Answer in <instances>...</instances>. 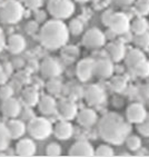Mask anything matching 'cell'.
Instances as JSON below:
<instances>
[{
    "instance_id": "1",
    "label": "cell",
    "mask_w": 149,
    "mask_h": 157,
    "mask_svg": "<svg viewBox=\"0 0 149 157\" xmlns=\"http://www.w3.org/2000/svg\"><path fill=\"white\" fill-rule=\"evenodd\" d=\"M98 132L105 142L121 145L131 132L129 123L116 113H109L98 121Z\"/></svg>"
},
{
    "instance_id": "2",
    "label": "cell",
    "mask_w": 149,
    "mask_h": 157,
    "mask_svg": "<svg viewBox=\"0 0 149 157\" xmlns=\"http://www.w3.org/2000/svg\"><path fill=\"white\" fill-rule=\"evenodd\" d=\"M39 40L41 45L49 50L59 49L69 40V29L59 19L49 20L41 27Z\"/></svg>"
},
{
    "instance_id": "3",
    "label": "cell",
    "mask_w": 149,
    "mask_h": 157,
    "mask_svg": "<svg viewBox=\"0 0 149 157\" xmlns=\"http://www.w3.org/2000/svg\"><path fill=\"white\" fill-rule=\"evenodd\" d=\"M24 9L17 0H6L0 6V22L6 25L17 24L24 17Z\"/></svg>"
},
{
    "instance_id": "4",
    "label": "cell",
    "mask_w": 149,
    "mask_h": 157,
    "mask_svg": "<svg viewBox=\"0 0 149 157\" xmlns=\"http://www.w3.org/2000/svg\"><path fill=\"white\" fill-rule=\"evenodd\" d=\"M48 12L56 19H66L75 12V5L71 0H49Z\"/></svg>"
},
{
    "instance_id": "5",
    "label": "cell",
    "mask_w": 149,
    "mask_h": 157,
    "mask_svg": "<svg viewBox=\"0 0 149 157\" xmlns=\"http://www.w3.org/2000/svg\"><path fill=\"white\" fill-rule=\"evenodd\" d=\"M28 132L36 139L48 138L54 132L51 123L43 117H36L28 125Z\"/></svg>"
},
{
    "instance_id": "6",
    "label": "cell",
    "mask_w": 149,
    "mask_h": 157,
    "mask_svg": "<svg viewBox=\"0 0 149 157\" xmlns=\"http://www.w3.org/2000/svg\"><path fill=\"white\" fill-rule=\"evenodd\" d=\"M82 44L87 48H100L106 44V37L98 28H92L82 36Z\"/></svg>"
},
{
    "instance_id": "7",
    "label": "cell",
    "mask_w": 149,
    "mask_h": 157,
    "mask_svg": "<svg viewBox=\"0 0 149 157\" xmlns=\"http://www.w3.org/2000/svg\"><path fill=\"white\" fill-rule=\"evenodd\" d=\"M108 27H110V29L115 33L121 35V33H126L130 29V22H129V19L125 13L115 12L111 17V20H110Z\"/></svg>"
},
{
    "instance_id": "8",
    "label": "cell",
    "mask_w": 149,
    "mask_h": 157,
    "mask_svg": "<svg viewBox=\"0 0 149 157\" xmlns=\"http://www.w3.org/2000/svg\"><path fill=\"white\" fill-rule=\"evenodd\" d=\"M84 96H85L86 101L90 106L100 105L106 99L105 91L99 86H97V85H90V86H88L87 89L85 90Z\"/></svg>"
},
{
    "instance_id": "9",
    "label": "cell",
    "mask_w": 149,
    "mask_h": 157,
    "mask_svg": "<svg viewBox=\"0 0 149 157\" xmlns=\"http://www.w3.org/2000/svg\"><path fill=\"white\" fill-rule=\"evenodd\" d=\"M147 115L148 114H147L145 107L138 103L129 105L126 110V118L129 123H132V124H139L143 121L146 119Z\"/></svg>"
},
{
    "instance_id": "10",
    "label": "cell",
    "mask_w": 149,
    "mask_h": 157,
    "mask_svg": "<svg viewBox=\"0 0 149 157\" xmlns=\"http://www.w3.org/2000/svg\"><path fill=\"white\" fill-rule=\"evenodd\" d=\"M94 67H95V60L91 58H85L78 63L76 68L77 77L80 82H88L94 75Z\"/></svg>"
},
{
    "instance_id": "11",
    "label": "cell",
    "mask_w": 149,
    "mask_h": 157,
    "mask_svg": "<svg viewBox=\"0 0 149 157\" xmlns=\"http://www.w3.org/2000/svg\"><path fill=\"white\" fill-rule=\"evenodd\" d=\"M40 70H41L43 76L46 78H56L62 71L60 63L55 59H52V58H46L41 63Z\"/></svg>"
},
{
    "instance_id": "12",
    "label": "cell",
    "mask_w": 149,
    "mask_h": 157,
    "mask_svg": "<svg viewBox=\"0 0 149 157\" xmlns=\"http://www.w3.org/2000/svg\"><path fill=\"white\" fill-rule=\"evenodd\" d=\"M69 156L91 157L95 156V149L92 145L87 140H80L75 143L69 149Z\"/></svg>"
},
{
    "instance_id": "13",
    "label": "cell",
    "mask_w": 149,
    "mask_h": 157,
    "mask_svg": "<svg viewBox=\"0 0 149 157\" xmlns=\"http://www.w3.org/2000/svg\"><path fill=\"white\" fill-rule=\"evenodd\" d=\"M114 73V63L107 58L95 60L94 75L99 78H109Z\"/></svg>"
},
{
    "instance_id": "14",
    "label": "cell",
    "mask_w": 149,
    "mask_h": 157,
    "mask_svg": "<svg viewBox=\"0 0 149 157\" xmlns=\"http://www.w3.org/2000/svg\"><path fill=\"white\" fill-rule=\"evenodd\" d=\"M21 107L20 104L17 99L15 98H8V99L2 100L1 104V112H2L3 116H6L8 118H15L20 114Z\"/></svg>"
},
{
    "instance_id": "15",
    "label": "cell",
    "mask_w": 149,
    "mask_h": 157,
    "mask_svg": "<svg viewBox=\"0 0 149 157\" xmlns=\"http://www.w3.org/2000/svg\"><path fill=\"white\" fill-rule=\"evenodd\" d=\"M98 121L97 113L90 108H84L77 114V121L78 124L84 127H91Z\"/></svg>"
},
{
    "instance_id": "16",
    "label": "cell",
    "mask_w": 149,
    "mask_h": 157,
    "mask_svg": "<svg viewBox=\"0 0 149 157\" xmlns=\"http://www.w3.org/2000/svg\"><path fill=\"white\" fill-rule=\"evenodd\" d=\"M73 127L70 124L69 121H58L57 124L54 127V134L58 139L65 140V139H69L73 136Z\"/></svg>"
},
{
    "instance_id": "17",
    "label": "cell",
    "mask_w": 149,
    "mask_h": 157,
    "mask_svg": "<svg viewBox=\"0 0 149 157\" xmlns=\"http://www.w3.org/2000/svg\"><path fill=\"white\" fill-rule=\"evenodd\" d=\"M16 153H17V155L22 157L34 156L36 154V145L31 139H21L16 145Z\"/></svg>"
},
{
    "instance_id": "18",
    "label": "cell",
    "mask_w": 149,
    "mask_h": 157,
    "mask_svg": "<svg viewBox=\"0 0 149 157\" xmlns=\"http://www.w3.org/2000/svg\"><path fill=\"white\" fill-rule=\"evenodd\" d=\"M58 109L60 115L66 119V121H71L75 117H77L78 114V109H77V105L71 100H64L60 101L58 105Z\"/></svg>"
},
{
    "instance_id": "19",
    "label": "cell",
    "mask_w": 149,
    "mask_h": 157,
    "mask_svg": "<svg viewBox=\"0 0 149 157\" xmlns=\"http://www.w3.org/2000/svg\"><path fill=\"white\" fill-rule=\"evenodd\" d=\"M38 108H39V112L43 115H51L57 109V103L55 98H52L51 96L43 95L41 96V98H39Z\"/></svg>"
},
{
    "instance_id": "20",
    "label": "cell",
    "mask_w": 149,
    "mask_h": 157,
    "mask_svg": "<svg viewBox=\"0 0 149 157\" xmlns=\"http://www.w3.org/2000/svg\"><path fill=\"white\" fill-rule=\"evenodd\" d=\"M7 46H8V49L11 54H19L26 48V40L21 35L15 33L8 38Z\"/></svg>"
},
{
    "instance_id": "21",
    "label": "cell",
    "mask_w": 149,
    "mask_h": 157,
    "mask_svg": "<svg viewBox=\"0 0 149 157\" xmlns=\"http://www.w3.org/2000/svg\"><path fill=\"white\" fill-rule=\"evenodd\" d=\"M145 60H146V56L139 49H131L126 56V65L131 69L137 66L138 63H143Z\"/></svg>"
},
{
    "instance_id": "22",
    "label": "cell",
    "mask_w": 149,
    "mask_h": 157,
    "mask_svg": "<svg viewBox=\"0 0 149 157\" xmlns=\"http://www.w3.org/2000/svg\"><path fill=\"white\" fill-rule=\"evenodd\" d=\"M7 126H8L12 139L20 138L26 133V125L24 124V121H18V119H11Z\"/></svg>"
},
{
    "instance_id": "23",
    "label": "cell",
    "mask_w": 149,
    "mask_h": 157,
    "mask_svg": "<svg viewBox=\"0 0 149 157\" xmlns=\"http://www.w3.org/2000/svg\"><path fill=\"white\" fill-rule=\"evenodd\" d=\"M108 52L114 61H120L126 56V48L122 42H113L108 46Z\"/></svg>"
},
{
    "instance_id": "24",
    "label": "cell",
    "mask_w": 149,
    "mask_h": 157,
    "mask_svg": "<svg viewBox=\"0 0 149 157\" xmlns=\"http://www.w3.org/2000/svg\"><path fill=\"white\" fill-rule=\"evenodd\" d=\"M22 99L28 106H36L39 101V94L35 87H27L22 91Z\"/></svg>"
},
{
    "instance_id": "25",
    "label": "cell",
    "mask_w": 149,
    "mask_h": 157,
    "mask_svg": "<svg viewBox=\"0 0 149 157\" xmlns=\"http://www.w3.org/2000/svg\"><path fill=\"white\" fill-rule=\"evenodd\" d=\"M11 139L12 138L8 129V126L5 124H0V151H6Z\"/></svg>"
},
{
    "instance_id": "26",
    "label": "cell",
    "mask_w": 149,
    "mask_h": 157,
    "mask_svg": "<svg viewBox=\"0 0 149 157\" xmlns=\"http://www.w3.org/2000/svg\"><path fill=\"white\" fill-rule=\"evenodd\" d=\"M130 28L136 35H140V33H143L147 31L148 22L145 18H137L132 21V24L130 25Z\"/></svg>"
},
{
    "instance_id": "27",
    "label": "cell",
    "mask_w": 149,
    "mask_h": 157,
    "mask_svg": "<svg viewBox=\"0 0 149 157\" xmlns=\"http://www.w3.org/2000/svg\"><path fill=\"white\" fill-rule=\"evenodd\" d=\"M126 145L130 151H138L141 147V139L137 135H128V137L126 138Z\"/></svg>"
},
{
    "instance_id": "28",
    "label": "cell",
    "mask_w": 149,
    "mask_h": 157,
    "mask_svg": "<svg viewBox=\"0 0 149 157\" xmlns=\"http://www.w3.org/2000/svg\"><path fill=\"white\" fill-rule=\"evenodd\" d=\"M126 86H127V80L122 76H117V77L113 78V80H111V87L117 93H120V91L124 90Z\"/></svg>"
},
{
    "instance_id": "29",
    "label": "cell",
    "mask_w": 149,
    "mask_h": 157,
    "mask_svg": "<svg viewBox=\"0 0 149 157\" xmlns=\"http://www.w3.org/2000/svg\"><path fill=\"white\" fill-rule=\"evenodd\" d=\"M46 88L48 93L52 95H57L60 93L61 88H62V85L59 80L55 78H50V80H48V82L46 84Z\"/></svg>"
},
{
    "instance_id": "30",
    "label": "cell",
    "mask_w": 149,
    "mask_h": 157,
    "mask_svg": "<svg viewBox=\"0 0 149 157\" xmlns=\"http://www.w3.org/2000/svg\"><path fill=\"white\" fill-rule=\"evenodd\" d=\"M134 42L140 48H149V33H143L140 35H136L134 38Z\"/></svg>"
},
{
    "instance_id": "31",
    "label": "cell",
    "mask_w": 149,
    "mask_h": 157,
    "mask_svg": "<svg viewBox=\"0 0 149 157\" xmlns=\"http://www.w3.org/2000/svg\"><path fill=\"white\" fill-rule=\"evenodd\" d=\"M132 70L139 77H147V76H149V61L145 60L143 63H138L137 66L132 68Z\"/></svg>"
},
{
    "instance_id": "32",
    "label": "cell",
    "mask_w": 149,
    "mask_h": 157,
    "mask_svg": "<svg viewBox=\"0 0 149 157\" xmlns=\"http://www.w3.org/2000/svg\"><path fill=\"white\" fill-rule=\"evenodd\" d=\"M95 156L98 157H110L114 156V149L109 145H100L95 149Z\"/></svg>"
},
{
    "instance_id": "33",
    "label": "cell",
    "mask_w": 149,
    "mask_h": 157,
    "mask_svg": "<svg viewBox=\"0 0 149 157\" xmlns=\"http://www.w3.org/2000/svg\"><path fill=\"white\" fill-rule=\"evenodd\" d=\"M136 11L140 16L149 15V0H137V2H136Z\"/></svg>"
},
{
    "instance_id": "34",
    "label": "cell",
    "mask_w": 149,
    "mask_h": 157,
    "mask_svg": "<svg viewBox=\"0 0 149 157\" xmlns=\"http://www.w3.org/2000/svg\"><path fill=\"white\" fill-rule=\"evenodd\" d=\"M69 31L73 35H80L82 33V29H84V25L80 20L78 19H73L70 21L69 27H68Z\"/></svg>"
},
{
    "instance_id": "35",
    "label": "cell",
    "mask_w": 149,
    "mask_h": 157,
    "mask_svg": "<svg viewBox=\"0 0 149 157\" xmlns=\"http://www.w3.org/2000/svg\"><path fill=\"white\" fill-rule=\"evenodd\" d=\"M46 155L47 156H59L61 155V147L57 143H50L46 147Z\"/></svg>"
},
{
    "instance_id": "36",
    "label": "cell",
    "mask_w": 149,
    "mask_h": 157,
    "mask_svg": "<svg viewBox=\"0 0 149 157\" xmlns=\"http://www.w3.org/2000/svg\"><path fill=\"white\" fill-rule=\"evenodd\" d=\"M137 130L140 135L145 137H149V116L147 115L146 119L139 124H137Z\"/></svg>"
},
{
    "instance_id": "37",
    "label": "cell",
    "mask_w": 149,
    "mask_h": 157,
    "mask_svg": "<svg viewBox=\"0 0 149 157\" xmlns=\"http://www.w3.org/2000/svg\"><path fill=\"white\" fill-rule=\"evenodd\" d=\"M12 96H13V90H12V88L10 86L5 84L0 87V98L2 100L11 98Z\"/></svg>"
},
{
    "instance_id": "38",
    "label": "cell",
    "mask_w": 149,
    "mask_h": 157,
    "mask_svg": "<svg viewBox=\"0 0 149 157\" xmlns=\"http://www.w3.org/2000/svg\"><path fill=\"white\" fill-rule=\"evenodd\" d=\"M24 5L29 9H39L43 6V0H24Z\"/></svg>"
},
{
    "instance_id": "39",
    "label": "cell",
    "mask_w": 149,
    "mask_h": 157,
    "mask_svg": "<svg viewBox=\"0 0 149 157\" xmlns=\"http://www.w3.org/2000/svg\"><path fill=\"white\" fill-rule=\"evenodd\" d=\"M114 13H115V12L110 11V10H107V11L103 12L102 16H101V20H102V24L106 25V26H109L110 20H111V17H113Z\"/></svg>"
},
{
    "instance_id": "40",
    "label": "cell",
    "mask_w": 149,
    "mask_h": 157,
    "mask_svg": "<svg viewBox=\"0 0 149 157\" xmlns=\"http://www.w3.org/2000/svg\"><path fill=\"white\" fill-rule=\"evenodd\" d=\"M84 94H85V91L82 90L80 87H73V89H71V96L75 97L73 99H79Z\"/></svg>"
},
{
    "instance_id": "41",
    "label": "cell",
    "mask_w": 149,
    "mask_h": 157,
    "mask_svg": "<svg viewBox=\"0 0 149 157\" xmlns=\"http://www.w3.org/2000/svg\"><path fill=\"white\" fill-rule=\"evenodd\" d=\"M140 95L143 98H149V84H146L140 87Z\"/></svg>"
},
{
    "instance_id": "42",
    "label": "cell",
    "mask_w": 149,
    "mask_h": 157,
    "mask_svg": "<svg viewBox=\"0 0 149 157\" xmlns=\"http://www.w3.org/2000/svg\"><path fill=\"white\" fill-rule=\"evenodd\" d=\"M6 46V38H5V33H3V30L0 27V52H2L3 48Z\"/></svg>"
},
{
    "instance_id": "43",
    "label": "cell",
    "mask_w": 149,
    "mask_h": 157,
    "mask_svg": "<svg viewBox=\"0 0 149 157\" xmlns=\"http://www.w3.org/2000/svg\"><path fill=\"white\" fill-rule=\"evenodd\" d=\"M8 80V75L3 70H0V86L5 85Z\"/></svg>"
},
{
    "instance_id": "44",
    "label": "cell",
    "mask_w": 149,
    "mask_h": 157,
    "mask_svg": "<svg viewBox=\"0 0 149 157\" xmlns=\"http://www.w3.org/2000/svg\"><path fill=\"white\" fill-rule=\"evenodd\" d=\"M115 1L119 6H129L135 2V0H115Z\"/></svg>"
},
{
    "instance_id": "45",
    "label": "cell",
    "mask_w": 149,
    "mask_h": 157,
    "mask_svg": "<svg viewBox=\"0 0 149 157\" xmlns=\"http://www.w3.org/2000/svg\"><path fill=\"white\" fill-rule=\"evenodd\" d=\"M2 69L7 75H9V74H11V71H12V65H10L9 63H7L6 65H3L2 66Z\"/></svg>"
},
{
    "instance_id": "46",
    "label": "cell",
    "mask_w": 149,
    "mask_h": 157,
    "mask_svg": "<svg viewBox=\"0 0 149 157\" xmlns=\"http://www.w3.org/2000/svg\"><path fill=\"white\" fill-rule=\"evenodd\" d=\"M76 1H78V2H87L88 0H76Z\"/></svg>"
},
{
    "instance_id": "47",
    "label": "cell",
    "mask_w": 149,
    "mask_h": 157,
    "mask_svg": "<svg viewBox=\"0 0 149 157\" xmlns=\"http://www.w3.org/2000/svg\"><path fill=\"white\" fill-rule=\"evenodd\" d=\"M3 2H5V1H3V0H0V6H1V5H2Z\"/></svg>"
},
{
    "instance_id": "48",
    "label": "cell",
    "mask_w": 149,
    "mask_h": 157,
    "mask_svg": "<svg viewBox=\"0 0 149 157\" xmlns=\"http://www.w3.org/2000/svg\"><path fill=\"white\" fill-rule=\"evenodd\" d=\"M0 70H3L2 69V66H1V65H0Z\"/></svg>"
}]
</instances>
